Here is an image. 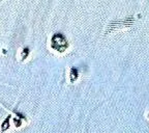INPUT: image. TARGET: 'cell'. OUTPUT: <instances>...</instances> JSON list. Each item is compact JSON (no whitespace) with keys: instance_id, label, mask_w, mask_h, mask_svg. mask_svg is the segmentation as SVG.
Returning a JSON list of instances; mask_svg holds the SVG:
<instances>
[{"instance_id":"cell-1","label":"cell","mask_w":149,"mask_h":133,"mask_svg":"<svg viewBox=\"0 0 149 133\" xmlns=\"http://www.w3.org/2000/svg\"><path fill=\"white\" fill-rule=\"evenodd\" d=\"M51 46L53 49L57 50L59 52H63L67 48V41L64 38L63 34L61 33H56V34L53 35V38L51 40Z\"/></svg>"},{"instance_id":"cell-3","label":"cell","mask_w":149,"mask_h":133,"mask_svg":"<svg viewBox=\"0 0 149 133\" xmlns=\"http://www.w3.org/2000/svg\"><path fill=\"white\" fill-rule=\"evenodd\" d=\"M8 126H9V116L8 118H6L5 121L2 123V131H5L6 129L8 128Z\"/></svg>"},{"instance_id":"cell-4","label":"cell","mask_w":149,"mask_h":133,"mask_svg":"<svg viewBox=\"0 0 149 133\" xmlns=\"http://www.w3.org/2000/svg\"><path fill=\"white\" fill-rule=\"evenodd\" d=\"M28 52H29L28 48H25L24 50H23V52H22V58H23V59L27 57V55H28Z\"/></svg>"},{"instance_id":"cell-2","label":"cell","mask_w":149,"mask_h":133,"mask_svg":"<svg viewBox=\"0 0 149 133\" xmlns=\"http://www.w3.org/2000/svg\"><path fill=\"white\" fill-rule=\"evenodd\" d=\"M78 78V70L75 68L71 69V82H74Z\"/></svg>"},{"instance_id":"cell-5","label":"cell","mask_w":149,"mask_h":133,"mask_svg":"<svg viewBox=\"0 0 149 133\" xmlns=\"http://www.w3.org/2000/svg\"><path fill=\"white\" fill-rule=\"evenodd\" d=\"M148 115H149V114H148Z\"/></svg>"}]
</instances>
